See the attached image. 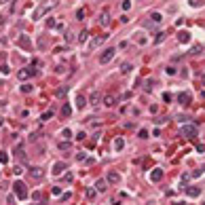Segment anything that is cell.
<instances>
[{"label":"cell","instance_id":"6da1fadb","mask_svg":"<svg viewBox=\"0 0 205 205\" xmlns=\"http://www.w3.org/2000/svg\"><path fill=\"white\" fill-rule=\"evenodd\" d=\"M13 188H15V197L19 199V201H25V199H28V186H25L21 180H15Z\"/></svg>","mask_w":205,"mask_h":205},{"label":"cell","instance_id":"7a4b0ae2","mask_svg":"<svg viewBox=\"0 0 205 205\" xmlns=\"http://www.w3.org/2000/svg\"><path fill=\"white\" fill-rule=\"evenodd\" d=\"M53 4H55V0H49V2H44L42 6H38L36 11L32 13V19H40L42 15H47V13L51 11V8H53Z\"/></svg>","mask_w":205,"mask_h":205},{"label":"cell","instance_id":"3957f363","mask_svg":"<svg viewBox=\"0 0 205 205\" xmlns=\"http://www.w3.org/2000/svg\"><path fill=\"white\" fill-rule=\"evenodd\" d=\"M114 55H117V49H114V47H110V49H106L104 53H102V55H100V64L104 66V64H108V61L114 57Z\"/></svg>","mask_w":205,"mask_h":205},{"label":"cell","instance_id":"277c9868","mask_svg":"<svg viewBox=\"0 0 205 205\" xmlns=\"http://www.w3.org/2000/svg\"><path fill=\"white\" fill-rule=\"evenodd\" d=\"M182 138H197V125H184Z\"/></svg>","mask_w":205,"mask_h":205},{"label":"cell","instance_id":"5b68a950","mask_svg":"<svg viewBox=\"0 0 205 205\" xmlns=\"http://www.w3.org/2000/svg\"><path fill=\"white\" fill-rule=\"evenodd\" d=\"M163 176H165V173H163V169H161V167H154L152 171H150V182H161V180H163Z\"/></svg>","mask_w":205,"mask_h":205},{"label":"cell","instance_id":"8992f818","mask_svg":"<svg viewBox=\"0 0 205 205\" xmlns=\"http://www.w3.org/2000/svg\"><path fill=\"white\" fill-rule=\"evenodd\" d=\"M30 176H32V180H42V178H44V169L42 167H32L30 169Z\"/></svg>","mask_w":205,"mask_h":205},{"label":"cell","instance_id":"52a82bcc","mask_svg":"<svg viewBox=\"0 0 205 205\" xmlns=\"http://www.w3.org/2000/svg\"><path fill=\"white\" fill-rule=\"evenodd\" d=\"M32 74H34L32 68H23V70H19V72H17V78H19V81H28Z\"/></svg>","mask_w":205,"mask_h":205},{"label":"cell","instance_id":"ba28073f","mask_svg":"<svg viewBox=\"0 0 205 205\" xmlns=\"http://www.w3.org/2000/svg\"><path fill=\"white\" fill-rule=\"evenodd\" d=\"M97 21H100L102 25H108V23H110V11H108V8H104V11L100 13V17H97Z\"/></svg>","mask_w":205,"mask_h":205},{"label":"cell","instance_id":"9c48e42d","mask_svg":"<svg viewBox=\"0 0 205 205\" xmlns=\"http://www.w3.org/2000/svg\"><path fill=\"white\" fill-rule=\"evenodd\" d=\"M178 42H182V44H188V42H190V32H186V30L178 32Z\"/></svg>","mask_w":205,"mask_h":205},{"label":"cell","instance_id":"30bf717a","mask_svg":"<svg viewBox=\"0 0 205 205\" xmlns=\"http://www.w3.org/2000/svg\"><path fill=\"white\" fill-rule=\"evenodd\" d=\"M66 169V161H57L55 165H53V176H61Z\"/></svg>","mask_w":205,"mask_h":205},{"label":"cell","instance_id":"8fae6325","mask_svg":"<svg viewBox=\"0 0 205 205\" xmlns=\"http://www.w3.org/2000/svg\"><path fill=\"white\" fill-rule=\"evenodd\" d=\"M178 102H180L182 106H188V104H190V93H186V91L178 93Z\"/></svg>","mask_w":205,"mask_h":205},{"label":"cell","instance_id":"7c38bea8","mask_svg":"<svg viewBox=\"0 0 205 205\" xmlns=\"http://www.w3.org/2000/svg\"><path fill=\"white\" fill-rule=\"evenodd\" d=\"M13 152H15V157H17V159H21V161L25 159V148H23V144H21V142L15 146V150H13Z\"/></svg>","mask_w":205,"mask_h":205},{"label":"cell","instance_id":"4fadbf2b","mask_svg":"<svg viewBox=\"0 0 205 205\" xmlns=\"http://www.w3.org/2000/svg\"><path fill=\"white\" fill-rule=\"evenodd\" d=\"M102 102H104V106L112 108V106H117V97H114V95H104V97H102Z\"/></svg>","mask_w":205,"mask_h":205},{"label":"cell","instance_id":"5bb4252c","mask_svg":"<svg viewBox=\"0 0 205 205\" xmlns=\"http://www.w3.org/2000/svg\"><path fill=\"white\" fill-rule=\"evenodd\" d=\"M106 182H108V184H119V182H121V176H119L117 171H110L108 178H106Z\"/></svg>","mask_w":205,"mask_h":205},{"label":"cell","instance_id":"9a60e30c","mask_svg":"<svg viewBox=\"0 0 205 205\" xmlns=\"http://www.w3.org/2000/svg\"><path fill=\"white\" fill-rule=\"evenodd\" d=\"M17 44H19L21 49H32V42H30V38H28V36H21L19 40H17Z\"/></svg>","mask_w":205,"mask_h":205},{"label":"cell","instance_id":"2e32d148","mask_svg":"<svg viewBox=\"0 0 205 205\" xmlns=\"http://www.w3.org/2000/svg\"><path fill=\"white\" fill-rule=\"evenodd\" d=\"M186 192H188V197H199V194H201V188H199V186H188Z\"/></svg>","mask_w":205,"mask_h":205},{"label":"cell","instance_id":"e0dca14e","mask_svg":"<svg viewBox=\"0 0 205 205\" xmlns=\"http://www.w3.org/2000/svg\"><path fill=\"white\" fill-rule=\"evenodd\" d=\"M85 106H87V97H85V95L81 93V95L76 97V108H78V110H83Z\"/></svg>","mask_w":205,"mask_h":205},{"label":"cell","instance_id":"ac0fdd59","mask_svg":"<svg viewBox=\"0 0 205 205\" xmlns=\"http://www.w3.org/2000/svg\"><path fill=\"white\" fill-rule=\"evenodd\" d=\"M100 100H102V97H100V93H97V91H93L91 93V97H89V104H91V106H97V104H100Z\"/></svg>","mask_w":205,"mask_h":205},{"label":"cell","instance_id":"d6986e66","mask_svg":"<svg viewBox=\"0 0 205 205\" xmlns=\"http://www.w3.org/2000/svg\"><path fill=\"white\" fill-rule=\"evenodd\" d=\"M106 186H108V182H106V180H97L93 188H95L97 192H104V190H106Z\"/></svg>","mask_w":205,"mask_h":205},{"label":"cell","instance_id":"ffe728a7","mask_svg":"<svg viewBox=\"0 0 205 205\" xmlns=\"http://www.w3.org/2000/svg\"><path fill=\"white\" fill-rule=\"evenodd\" d=\"M68 91H70V87L61 85V87L57 89V91H55V95H57V97H66V95H68Z\"/></svg>","mask_w":205,"mask_h":205},{"label":"cell","instance_id":"44dd1931","mask_svg":"<svg viewBox=\"0 0 205 205\" xmlns=\"http://www.w3.org/2000/svg\"><path fill=\"white\" fill-rule=\"evenodd\" d=\"M131 70H133V66H131V61H125V64L121 66V72H123V74H129Z\"/></svg>","mask_w":205,"mask_h":205},{"label":"cell","instance_id":"7402d4cb","mask_svg":"<svg viewBox=\"0 0 205 205\" xmlns=\"http://www.w3.org/2000/svg\"><path fill=\"white\" fill-rule=\"evenodd\" d=\"M85 197H87L89 201H93V199L97 197V190H95V188H87V192H85Z\"/></svg>","mask_w":205,"mask_h":205},{"label":"cell","instance_id":"603a6c76","mask_svg":"<svg viewBox=\"0 0 205 205\" xmlns=\"http://www.w3.org/2000/svg\"><path fill=\"white\" fill-rule=\"evenodd\" d=\"M123 148H125V140L117 138V140H114V150H123Z\"/></svg>","mask_w":205,"mask_h":205},{"label":"cell","instance_id":"cb8c5ba5","mask_svg":"<svg viewBox=\"0 0 205 205\" xmlns=\"http://www.w3.org/2000/svg\"><path fill=\"white\" fill-rule=\"evenodd\" d=\"M87 38H89V32H87V30H83L81 34H78V38H76V40L81 42V44H85V42H87Z\"/></svg>","mask_w":205,"mask_h":205},{"label":"cell","instance_id":"d4e9b609","mask_svg":"<svg viewBox=\"0 0 205 205\" xmlns=\"http://www.w3.org/2000/svg\"><path fill=\"white\" fill-rule=\"evenodd\" d=\"M106 40V36H95L93 38V42H91V49H95V47H100V44Z\"/></svg>","mask_w":205,"mask_h":205},{"label":"cell","instance_id":"484cf974","mask_svg":"<svg viewBox=\"0 0 205 205\" xmlns=\"http://www.w3.org/2000/svg\"><path fill=\"white\" fill-rule=\"evenodd\" d=\"M150 19H152V23H161L163 21V15L161 13H152V15H150Z\"/></svg>","mask_w":205,"mask_h":205},{"label":"cell","instance_id":"4316f807","mask_svg":"<svg viewBox=\"0 0 205 205\" xmlns=\"http://www.w3.org/2000/svg\"><path fill=\"white\" fill-rule=\"evenodd\" d=\"M190 53H192V55H199V53H203V44H194Z\"/></svg>","mask_w":205,"mask_h":205},{"label":"cell","instance_id":"83f0119b","mask_svg":"<svg viewBox=\"0 0 205 205\" xmlns=\"http://www.w3.org/2000/svg\"><path fill=\"white\" fill-rule=\"evenodd\" d=\"M61 114H64V117H70V114H72V108H70L68 104H64V108H61Z\"/></svg>","mask_w":205,"mask_h":205},{"label":"cell","instance_id":"f1b7e54d","mask_svg":"<svg viewBox=\"0 0 205 205\" xmlns=\"http://www.w3.org/2000/svg\"><path fill=\"white\" fill-rule=\"evenodd\" d=\"M135 36H138V38H135V40H138V44H146V42H148V38L144 36V34H135Z\"/></svg>","mask_w":205,"mask_h":205},{"label":"cell","instance_id":"f546056e","mask_svg":"<svg viewBox=\"0 0 205 205\" xmlns=\"http://www.w3.org/2000/svg\"><path fill=\"white\" fill-rule=\"evenodd\" d=\"M61 138H66V140H72V131H70V129H64V131H61Z\"/></svg>","mask_w":205,"mask_h":205},{"label":"cell","instance_id":"4dcf8cb0","mask_svg":"<svg viewBox=\"0 0 205 205\" xmlns=\"http://www.w3.org/2000/svg\"><path fill=\"white\" fill-rule=\"evenodd\" d=\"M165 36H167L165 32H161V34H157V38H154V42H157V44H159V42H163V40H165Z\"/></svg>","mask_w":205,"mask_h":205},{"label":"cell","instance_id":"1f68e13d","mask_svg":"<svg viewBox=\"0 0 205 205\" xmlns=\"http://www.w3.org/2000/svg\"><path fill=\"white\" fill-rule=\"evenodd\" d=\"M53 117V110H49V112H42V117H40V121H49Z\"/></svg>","mask_w":205,"mask_h":205},{"label":"cell","instance_id":"d6a6232c","mask_svg":"<svg viewBox=\"0 0 205 205\" xmlns=\"http://www.w3.org/2000/svg\"><path fill=\"white\" fill-rule=\"evenodd\" d=\"M131 8V0H123V11H129Z\"/></svg>","mask_w":205,"mask_h":205},{"label":"cell","instance_id":"836d02e7","mask_svg":"<svg viewBox=\"0 0 205 205\" xmlns=\"http://www.w3.org/2000/svg\"><path fill=\"white\" fill-rule=\"evenodd\" d=\"M76 19H85V8H78L76 11Z\"/></svg>","mask_w":205,"mask_h":205},{"label":"cell","instance_id":"e575fe53","mask_svg":"<svg viewBox=\"0 0 205 205\" xmlns=\"http://www.w3.org/2000/svg\"><path fill=\"white\" fill-rule=\"evenodd\" d=\"M55 19H53V17H49V19H47V28H55Z\"/></svg>","mask_w":205,"mask_h":205},{"label":"cell","instance_id":"d590c367","mask_svg":"<svg viewBox=\"0 0 205 205\" xmlns=\"http://www.w3.org/2000/svg\"><path fill=\"white\" fill-rule=\"evenodd\" d=\"M165 72H167L169 76H173V74H176V68H173V66H167V68H165Z\"/></svg>","mask_w":205,"mask_h":205},{"label":"cell","instance_id":"8d00e7d4","mask_svg":"<svg viewBox=\"0 0 205 205\" xmlns=\"http://www.w3.org/2000/svg\"><path fill=\"white\" fill-rule=\"evenodd\" d=\"M0 163H8V154L6 152H0Z\"/></svg>","mask_w":205,"mask_h":205},{"label":"cell","instance_id":"74e56055","mask_svg":"<svg viewBox=\"0 0 205 205\" xmlns=\"http://www.w3.org/2000/svg\"><path fill=\"white\" fill-rule=\"evenodd\" d=\"M59 150H70V144L68 142H59Z\"/></svg>","mask_w":205,"mask_h":205},{"label":"cell","instance_id":"f35d334b","mask_svg":"<svg viewBox=\"0 0 205 205\" xmlns=\"http://www.w3.org/2000/svg\"><path fill=\"white\" fill-rule=\"evenodd\" d=\"M138 135H140L142 140H146V138H148V131H146V129H140V133H138Z\"/></svg>","mask_w":205,"mask_h":205},{"label":"cell","instance_id":"ab89813d","mask_svg":"<svg viewBox=\"0 0 205 205\" xmlns=\"http://www.w3.org/2000/svg\"><path fill=\"white\" fill-rule=\"evenodd\" d=\"M53 194H55V197H59V194H61V188H59V186H53V190H51Z\"/></svg>","mask_w":205,"mask_h":205},{"label":"cell","instance_id":"60d3db41","mask_svg":"<svg viewBox=\"0 0 205 205\" xmlns=\"http://www.w3.org/2000/svg\"><path fill=\"white\" fill-rule=\"evenodd\" d=\"M163 102H165V104L171 102V93H163Z\"/></svg>","mask_w":205,"mask_h":205},{"label":"cell","instance_id":"b9f144b4","mask_svg":"<svg viewBox=\"0 0 205 205\" xmlns=\"http://www.w3.org/2000/svg\"><path fill=\"white\" fill-rule=\"evenodd\" d=\"M13 173H15V176H21V173H23V169H21V167H19V165H17V167H15V169H13Z\"/></svg>","mask_w":205,"mask_h":205},{"label":"cell","instance_id":"7bdbcfd3","mask_svg":"<svg viewBox=\"0 0 205 205\" xmlns=\"http://www.w3.org/2000/svg\"><path fill=\"white\" fill-rule=\"evenodd\" d=\"M21 91H23V93H30V91H32V85H23Z\"/></svg>","mask_w":205,"mask_h":205},{"label":"cell","instance_id":"ee69618b","mask_svg":"<svg viewBox=\"0 0 205 205\" xmlns=\"http://www.w3.org/2000/svg\"><path fill=\"white\" fill-rule=\"evenodd\" d=\"M87 138V133L85 131H81V133H76V140H85Z\"/></svg>","mask_w":205,"mask_h":205},{"label":"cell","instance_id":"f6af8a7d","mask_svg":"<svg viewBox=\"0 0 205 205\" xmlns=\"http://www.w3.org/2000/svg\"><path fill=\"white\" fill-rule=\"evenodd\" d=\"M6 201H8V205H15V194H8Z\"/></svg>","mask_w":205,"mask_h":205},{"label":"cell","instance_id":"bcb514c9","mask_svg":"<svg viewBox=\"0 0 205 205\" xmlns=\"http://www.w3.org/2000/svg\"><path fill=\"white\" fill-rule=\"evenodd\" d=\"M76 159H78V161H85L87 154H85V152H78V154H76Z\"/></svg>","mask_w":205,"mask_h":205},{"label":"cell","instance_id":"7dc6e473","mask_svg":"<svg viewBox=\"0 0 205 205\" xmlns=\"http://www.w3.org/2000/svg\"><path fill=\"white\" fill-rule=\"evenodd\" d=\"M199 176H203V169H197V171H192V178H199Z\"/></svg>","mask_w":205,"mask_h":205},{"label":"cell","instance_id":"c3c4849f","mask_svg":"<svg viewBox=\"0 0 205 205\" xmlns=\"http://www.w3.org/2000/svg\"><path fill=\"white\" fill-rule=\"evenodd\" d=\"M0 72H2V74H8L11 70H8V66H2V68H0Z\"/></svg>","mask_w":205,"mask_h":205},{"label":"cell","instance_id":"681fc988","mask_svg":"<svg viewBox=\"0 0 205 205\" xmlns=\"http://www.w3.org/2000/svg\"><path fill=\"white\" fill-rule=\"evenodd\" d=\"M57 74H61V72H66V66H57V70H55Z\"/></svg>","mask_w":205,"mask_h":205},{"label":"cell","instance_id":"f907efd6","mask_svg":"<svg viewBox=\"0 0 205 205\" xmlns=\"http://www.w3.org/2000/svg\"><path fill=\"white\" fill-rule=\"evenodd\" d=\"M190 4H192V6H201L203 2H199V0H190Z\"/></svg>","mask_w":205,"mask_h":205},{"label":"cell","instance_id":"816d5d0a","mask_svg":"<svg viewBox=\"0 0 205 205\" xmlns=\"http://www.w3.org/2000/svg\"><path fill=\"white\" fill-rule=\"evenodd\" d=\"M112 205H121V199H112Z\"/></svg>","mask_w":205,"mask_h":205},{"label":"cell","instance_id":"f5cc1de1","mask_svg":"<svg viewBox=\"0 0 205 205\" xmlns=\"http://www.w3.org/2000/svg\"><path fill=\"white\" fill-rule=\"evenodd\" d=\"M2 123H4V119H2V117H0V127H2Z\"/></svg>","mask_w":205,"mask_h":205},{"label":"cell","instance_id":"db71d44e","mask_svg":"<svg viewBox=\"0 0 205 205\" xmlns=\"http://www.w3.org/2000/svg\"><path fill=\"white\" fill-rule=\"evenodd\" d=\"M6 2H8V0H0V4H6Z\"/></svg>","mask_w":205,"mask_h":205},{"label":"cell","instance_id":"11a10c76","mask_svg":"<svg viewBox=\"0 0 205 205\" xmlns=\"http://www.w3.org/2000/svg\"><path fill=\"white\" fill-rule=\"evenodd\" d=\"M36 205H47V203H44V201H40V203H36Z\"/></svg>","mask_w":205,"mask_h":205}]
</instances>
